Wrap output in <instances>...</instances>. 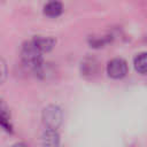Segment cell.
<instances>
[{
    "instance_id": "6da1fadb",
    "label": "cell",
    "mask_w": 147,
    "mask_h": 147,
    "mask_svg": "<svg viewBox=\"0 0 147 147\" xmlns=\"http://www.w3.org/2000/svg\"><path fill=\"white\" fill-rule=\"evenodd\" d=\"M41 54L42 53L34 46L32 40L24 44L23 47H22V52H21L23 63L25 65H28L29 68H31L32 70H34V71H37L44 64Z\"/></svg>"
},
{
    "instance_id": "7a4b0ae2",
    "label": "cell",
    "mask_w": 147,
    "mask_h": 147,
    "mask_svg": "<svg viewBox=\"0 0 147 147\" xmlns=\"http://www.w3.org/2000/svg\"><path fill=\"white\" fill-rule=\"evenodd\" d=\"M42 122L48 129H56L62 122V111L57 106H48L42 111Z\"/></svg>"
},
{
    "instance_id": "3957f363",
    "label": "cell",
    "mask_w": 147,
    "mask_h": 147,
    "mask_svg": "<svg viewBox=\"0 0 147 147\" xmlns=\"http://www.w3.org/2000/svg\"><path fill=\"white\" fill-rule=\"evenodd\" d=\"M107 72L114 79L123 78L127 74V64L123 59H114L108 63Z\"/></svg>"
},
{
    "instance_id": "277c9868",
    "label": "cell",
    "mask_w": 147,
    "mask_h": 147,
    "mask_svg": "<svg viewBox=\"0 0 147 147\" xmlns=\"http://www.w3.org/2000/svg\"><path fill=\"white\" fill-rule=\"evenodd\" d=\"M32 42L34 44V46L41 52V53H45V52H49L54 45H55V40L53 38H49V37H34L32 39Z\"/></svg>"
},
{
    "instance_id": "5b68a950",
    "label": "cell",
    "mask_w": 147,
    "mask_h": 147,
    "mask_svg": "<svg viewBox=\"0 0 147 147\" xmlns=\"http://www.w3.org/2000/svg\"><path fill=\"white\" fill-rule=\"evenodd\" d=\"M63 6L59 0H51L44 7V13L48 17H57L62 14Z\"/></svg>"
},
{
    "instance_id": "8992f818",
    "label": "cell",
    "mask_w": 147,
    "mask_h": 147,
    "mask_svg": "<svg viewBox=\"0 0 147 147\" xmlns=\"http://www.w3.org/2000/svg\"><path fill=\"white\" fill-rule=\"evenodd\" d=\"M59 134L55 129H48L42 134V144L46 146H56L59 145Z\"/></svg>"
},
{
    "instance_id": "52a82bcc",
    "label": "cell",
    "mask_w": 147,
    "mask_h": 147,
    "mask_svg": "<svg viewBox=\"0 0 147 147\" xmlns=\"http://www.w3.org/2000/svg\"><path fill=\"white\" fill-rule=\"evenodd\" d=\"M134 68L139 74H147V53H140L134 57Z\"/></svg>"
}]
</instances>
